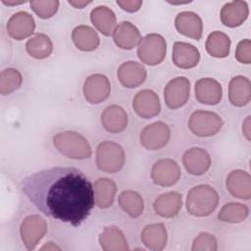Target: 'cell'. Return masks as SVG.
<instances>
[{"label":"cell","mask_w":251,"mask_h":251,"mask_svg":"<svg viewBox=\"0 0 251 251\" xmlns=\"http://www.w3.org/2000/svg\"><path fill=\"white\" fill-rule=\"evenodd\" d=\"M219 194L209 184H198L193 186L187 193L186 209L195 217H208L219 204Z\"/></svg>","instance_id":"obj_2"},{"label":"cell","mask_w":251,"mask_h":251,"mask_svg":"<svg viewBox=\"0 0 251 251\" xmlns=\"http://www.w3.org/2000/svg\"><path fill=\"white\" fill-rule=\"evenodd\" d=\"M191 249L193 251H216L218 241L214 234L209 232H200L193 240Z\"/></svg>","instance_id":"obj_36"},{"label":"cell","mask_w":251,"mask_h":251,"mask_svg":"<svg viewBox=\"0 0 251 251\" xmlns=\"http://www.w3.org/2000/svg\"><path fill=\"white\" fill-rule=\"evenodd\" d=\"M34 29L35 22L33 17L25 11L13 14L7 23V32L16 40H23L30 36Z\"/></svg>","instance_id":"obj_13"},{"label":"cell","mask_w":251,"mask_h":251,"mask_svg":"<svg viewBox=\"0 0 251 251\" xmlns=\"http://www.w3.org/2000/svg\"><path fill=\"white\" fill-rule=\"evenodd\" d=\"M47 231V223L40 215H29L24 219L20 227L22 241L27 250H33Z\"/></svg>","instance_id":"obj_7"},{"label":"cell","mask_w":251,"mask_h":251,"mask_svg":"<svg viewBox=\"0 0 251 251\" xmlns=\"http://www.w3.org/2000/svg\"><path fill=\"white\" fill-rule=\"evenodd\" d=\"M172 59L174 64L178 68L191 69L199 63L200 52L190 43L176 41L174 43Z\"/></svg>","instance_id":"obj_19"},{"label":"cell","mask_w":251,"mask_h":251,"mask_svg":"<svg viewBox=\"0 0 251 251\" xmlns=\"http://www.w3.org/2000/svg\"><path fill=\"white\" fill-rule=\"evenodd\" d=\"M121 208L131 218L139 217L144 209V201L141 195L134 190H125L119 195Z\"/></svg>","instance_id":"obj_32"},{"label":"cell","mask_w":251,"mask_h":251,"mask_svg":"<svg viewBox=\"0 0 251 251\" xmlns=\"http://www.w3.org/2000/svg\"><path fill=\"white\" fill-rule=\"evenodd\" d=\"M95 204L102 209L112 206L117 192L115 181L108 177H100L94 182L93 186Z\"/></svg>","instance_id":"obj_29"},{"label":"cell","mask_w":251,"mask_h":251,"mask_svg":"<svg viewBox=\"0 0 251 251\" xmlns=\"http://www.w3.org/2000/svg\"><path fill=\"white\" fill-rule=\"evenodd\" d=\"M182 164L188 174L192 176H202L211 167V157L205 149L192 147L184 152Z\"/></svg>","instance_id":"obj_14"},{"label":"cell","mask_w":251,"mask_h":251,"mask_svg":"<svg viewBox=\"0 0 251 251\" xmlns=\"http://www.w3.org/2000/svg\"><path fill=\"white\" fill-rule=\"evenodd\" d=\"M41 250H60V247L56 246L53 242H48V244L41 247Z\"/></svg>","instance_id":"obj_41"},{"label":"cell","mask_w":251,"mask_h":251,"mask_svg":"<svg viewBox=\"0 0 251 251\" xmlns=\"http://www.w3.org/2000/svg\"><path fill=\"white\" fill-rule=\"evenodd\" d=\"M228 192L236 198L248 200L251 197V176L243 170L231 171L226 180Z\"/></svg>","instance_id":"obj_18"},{"label":"cell","mask_w":251,"mask_h":251,"mask_svg":"<svg viewBox=\"0 0 251 251\" xmlns=\"http://www.w3.org/2000/svg\"><path fill=\"white\" fill-rule=\"evenodd\" d=\"M180 168L177 163L170 158L161 159L154 163L151 169L153 182L160 186H172L180 177Z\"/></svg>","instance_id":"obj_10"},{"label":"cell","mask_w":251,"mask_h":251,"mask_svg":"<svg viewBox=\"0 0 251 251\" xmlns=\"http://www.w3.org/2000/svg\"><path fill=\"white\" fill-rule=\"evenodd\" d=\"M135 113L143 119H151L161 111V103L158 94L151 89L138 91L132 101Z\"/></svg>","instance_id":"obj_12"},{"label":"cell","mask_w":251,"mask_h":251,"mask_svg":"<svg viewBox=\"0 0 251 251\" xmlns=\"http://www.w3.org/2000/svg\"><path fill=\"white\" fill-rule=\"evenodd\" d=\"M222 118L211 111L198 110L191 114L188 121L190 131L200 137H209L217 134L223 127Z\"/></svg>","instance_id":"obj_6"},{"label":"cell","mask_w":251,"mask_h":251,"mask_svg":"<svg viewBox=\"0 0 251 251\" xmlns=\"http://www.w3.org/2000/svg\"><path fill=\"white\" fill-rule=\"evenodd\" d=\"M125 161L126 156L123 147L114 141H103L96 148V165L104 173L114 174L121 171Z\"/></svg>","instance_id":"obj_4"},{"label":"cell","mask_w":251,"mask_h":251,"mask_svg":"<svg viewBox=\"0 0 251 251\" xmlns=\"http://www.w3.org/2000/svg\"><path fill=\"white\" fill-rule=\"evenodd\" d=\"M171 138V129L164 122H155L146 126L140 132L141 145L149 150L155 151L165 147Z\"/></svg>","instance_id":"obj_8"},{"label":"cell","mask_w":251,"mask_h":251,"mask_svg":"<svg viewBox=\"0 0 251 251\" xmlns=\"http://www.w3.org/2000/svg\"><path fill=\"white\" fill-rule=\"evenodd\" d=\"M166 39L158 33H149L141 38L137 45V56L140 61L149 66L160 64L166 57Z\"/></svg>","instance_id":"obj_5"},{"label":"cell","mask_w":251,"mask_h":251,"mask_svg":"<svg viewBox=\"0 0 251 251\" xmlns=\"http://www.w3.org/2000/svg\"><path fill=\"white\" fill-rule=\"evenodd\" d=\"M23 83L21 73L14 68H8L0 74V93L8 95L19 89Z\"/></svg>","instance_id":"obj_34"},{"label":"cell","mask_w":251,"mask_h":251,"mask_svg":"<svg viewBox=\"0 0 251 251\" xmlns=\"http://www.w3.org/2000/svg\"><path fill=\"white\" fill-rule=\"evenodd\" d=\"M53 144L61 154L71 159L83 160L92 154L87 139L76 131L67 130L57 133L53 137Z\"/></svg>","instance_id":"obj_3"},{"label":"cell","mask_w":251,"mask_h":251,"mask_svg":"<svg viewBox=\"0 0 251 251\" xmlns=\"http://www.w3.org/2000/svg\"><path fill=\"white\" fill-rule=\"evenodd\" d=\"M117 4L123 10L129 12V13H134L141 8L142 1H140V0H117Z\"/></svg>","instance_id":"obj_38"},{"label":"cell","mask_w":251,"mask_h":251,"mask_svg":"<svg viewBox=\"0 0 251 251\" xmlns=\"http://www.w3.org/2000/svg\"><path fill=\"white\" fill-rule=\"evenodd\" d=\"M206 50L215 58L227 57L230 51V39L222 31H213L207 37Z\"/></svg>","instance_id":"obj_31"},{"label":"cell","mask_w":251,"mask_h":251,"mask_svg":"<svg viewBox=\"0 0 251 251\" xmlns=\"http://www.w3.org/2000/svg\"><path fill=\"white\" fill-rule=\"evenodd\" d=\"M103 127L111 133H120L127 126V114L119 105L108 106L101 115Z\"/></svg>","instance_id":"obj_24"},{"label":"cell","mask_w":251,"mask_h":251,"mask_svg":"<svg viewBox=\"0 0 251 251\" xmlns=\"http://www.w3.org/2000/svg\"><path fill=\"white\" fill-rule=\"evenodd\" d=\"M182 206V197L178 192L170 191L161 194L156 198L153 204L154 211L163 218H174L180 211Z\"/></svg>","instance_id":"obj_25"},{"label":"cell","mask_w":251,"mask_h":251,"mask_svg":"<svg viewBox=\"0 0 251 251\" xmlns=\"http://www.w3.org/2000/svg\"><path fill=\"white\" fill-rule=\"evenodd\" d=\"M251 83L244 75L233 76L228 84V99L235 107H243L250 102Z\"/></svg>","instance_id":"obj_23"},{"label":"cell","mask_w":251,"mask_h":251,"mask_svg":"<svg viewBox=\"0 0 251 251\" xmlns=\"http://www.w3.org/2000/svg\"><path fill=\"white\" fill-rule=\"evenodd\" d=\"M23 193L44 215L74 226H80L94 207L93 186L74 167H53L25 176Z\"/></svg>","instance_id":"obj_1"},{"label":"cell","mask_w":251,"mask_h":251,"mask_svg":"<svg viewBox=\"0 0 251 251\" xmlns=\"http://www.w3.org/2000/svg\"><path fill=\"white\" fill-rule=\"evenodd\" d=\"M249 14L248 5L245 1L234 0L226 3L221 10V21L228 27H236L242 25Z\"/></svg>","instance_id":"obj_21"},{"label":"cell","mask_w":251,"mask_h":251,"mask_svg":"<svg viewBox=\"0 0 251 251\" xmlns=\"http://www.w3.org/2000/svg\"><path fill=\"white\" fill-rule=\"evenodd\" d=\"M91 1H77V0H75V1H69V4L74 6L75 8H79V9H82L84 6H87L88 4H90Z\"/></svg>","instance_id":"obj_40"},{"label":"cell","mask_w":251,"mask_h":251,"mask_svg":"<svg viewBox=\"0 0 251 251\" xmlns=\"http://www.w3.org/2000/svg\"><path fill=\"white\" fill-rule=\"evenodd\" d=\"M249 214V209L241 203H226L218 214V219L224 223L237 224L243 222Z\"/></svg>","instance_id":"obj_33"},{"label":"cell","mask_w":251,"mask_h":251,"mask_svg":"<svg viewBox=\"0 0 251 251\" xmlns=\"http://www.w3.org/2000/svg\"><path fill=\"white\" fill-rule=\"evenodd\" d=\"M223 96L222 85L212 77H203L195 83V97L198 102L206 105H216Z\"/></svg>","instance_id":"obj_16"},{"label":"cell","mask_w":251,"mask_h":251,"mask_svg":"<svg viewBox=\"0 0 251 251\" xmlns=\"http://www.w3.org/2000/svg\"><path fill=\"white\" fill-rule=\"evenodd\" d=\"M177 31L189 38L199 40L202 36L203 23L199 15L191 11H183L177 14L175 20Z\"/></svg>","instance_id":"obj_17"},{"label":"cell","mask_w":251,"mask_h":251,"mask_svg":"<svg viewBox=\"0 0 251 251\" xmlns=\"http://www.w3.org/2000/svg\"><path fill=\"white\" fill-rule=\"evenodd\" d=\"M72 39L76 48L86 52L97 49L100 44V38L97 32L85 25H77L73 29Z\"/></svg>","instance_id":"obj_28"},{"label":"cell","mask_w":251,"mask_h":251,"mask_svg":"<svg viewBox=\"0 0 251 251\" xmlns=\"http://www.w3.org/2000/svg\"><path fill=\"white\" fill-rule=\"evenodd\" d=\"M235 58L242 64L251 63V41L246 38L241 40L235 49Z\"/></svg>","instance_id":"obj_37"},{"label":"cell","mask_w":251,"mask_h":251,"mask_svg":"<svg viewBox=\"0 0 251 251\" xmlns=\"http://www.w3.org/2000/svg\"><path fill=\"white\" fill-rule=\"evenodd\" d=\"M190 94V82L185 76H177L168 82L164 99L170 109H178L186 104Z\"/></svg>","instance_id":"obj_9"},{"label":"cell","mask_w":251,"mask_h":251,"mask_svg":"<svg viewBox=\"0 0 251 251\" xmlns=\"http://www.w3.org/2000/svg\"><path fill=\"white\" fill-rule=\"evenodd\" d=\"M250 116H248L245 121L242 124V132L244 136L246 137L247 140H250L251 138V121H250Z\"/></svg>","instance_id":"obj_39"},{"label":"cell","mask_w":251,"mask_h":251,"mask_svg":"<svg viewBox=\"0 0 251 251\" xmlns=\"http://www.w3.org/2000/svg\"><path fill=\"white\" fill-rule=\"evenodd\" d=\"M141 242L148 248L154 251L163 250L168 241V233L164 224H150L143 227L140 234Z\"/></svg>","instance_id":"obj_22"},{"label":"cell","mask_w":251,"mask_h":251,"mask_svg":"<svg viewBox=\"0 0 251 251\" xmlns=\"http://www.w3.org/2000/svg\"><path fill=\"white\" fill-rule=\"evenodd\" d=\"M141 34L138 28L130 22H121L113 32L115 44L121 49L130 50L138 45L141 40Z\"/></svg>","instance_id":"obj_20"},{"label":"cell","mask_w":251,"mask_h":251,"mask_svg":"<svg viewBox=\"0 0 251 251\" xmlns=\"http://www.w3.org/2000/svg\"><path fill=\"white\" fill-rule=\"evenodd\" d=\"M111 92L109 78L102 74L89 75L83 84V95L90 104H99L105 101Z\"/></svg>","instance_id":"obj_11"},{"label":"cell","mask_w":251,"mask_h":251,"mask_svg":"<svg viewBox=\"0 0 251 251\" xmlns=\"http://www.w3.org/2000/svg\"><path fill=\"white\" fill-rule=\"evenodd\" d=\"M2 3H4L5 5H8V6H12V5H19V4L25 3V1H15V0L6 1V0H2Z\"/></svg>","instance_id":"obj_42"},{"label":"cell","mask_w":251,"mask_h":251,"mask_svg":"<svg viewBox=\"0 0 251 251\" xmlns=\"http://www.w3.org/2000/svg\"><path fill=\"white\" fill-rule=\"evenodd\" d=\"M29 4L32 11L39 18L49 19L56 14L60 3L57 0H36L31 1Z\"/></svg>","instance_id":"obj_35"},{"label":"cell","mask_w":251,"mask_h":251,"mask_svg":"<svg viewBox=\"0 0 251 251\" xmlns=\"http://www.w3.org/2000/svg\"><path fill=\"white\" fill-rule=\"evenodd\" d=\"M90 20L93 25L105 36L113 35L117 26L115 13L107 6H97L90 13Z\"/></svg>","instance_id":"obj_26"},{"label":"cell","mask_w":251,"mask_h":251,"mask_svg":"<svg viewBox=\"0 0 251 251\" xmlns=\"http://www.w3.org/2000/svg\"><path fill=\"white\" fill-rule=\"evenodd\" d=\"M27 53L34 59H45L53 51V43L50 37L44 33H35L25 43Z\"/></svg>","instance_id":"obj_30"},{"label":"cell","mask_w":251,"mask_h":251,"mask_svg":"<svg viewBox=\"0 0 251 251\" xmlns=\"http://www.w3.org/2000/svg\"><path fill=\"white\" fill-rule=\"evenodd\" d=\"M98 240L101 248L105 251H126L129 249L124 232L116 226H105Z\"/></svg>","instance_id":"obj_27"},{"label":"cell","mask_w":251,"mask_h":251,"mask_svg":"<svg viewBox=\"0 0 251 251\" xmlns=\"http://www.w3.org/2000/svg\"><path fill=\"white\" fill-rule=\"evenodd\" d=\"M118 78L122 85L127 88H135L141 85L147 76L143 65L135 61L124 62L118 69Z\"/></svg>","instance_id":"obj_15"}]
</instances>
